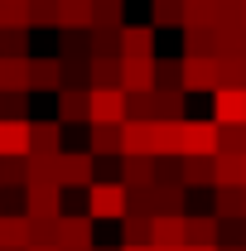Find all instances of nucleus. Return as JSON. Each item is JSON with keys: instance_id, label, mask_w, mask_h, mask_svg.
<instances>
[{"instance_id": "b1692460", "label": "nucleus", "mask_w": 246, "mask_h": 251, "mask_svg": "<svg viewBox=\"0 0 246 251\" xmlns=\"http://www.w3.org/2000/svg\"><path fill=\"white\" fill-rule=\"evenodd\" d=\"M184 20H188V5L184 0H154V29H184Z\"/></svg>"}, {"instance_id": "dca6fc26", "label": "nucleus", "mask_w": 246, "mask_h": 251, "mask_svg": "<svg viewBox=\"0 0 246 251\" xmlns=\"http://www.w3.org/2000/svg\"><path fill=\"white\" fill-rule=\"evenodd\" d=\"M184 92H217V58H184Z\"/></svg>"}, {"instance_id": "473e14b6", "label": "nucleus", "mask_w": 246, "mask_h": 251, "mask_svg": "<svg viewBox=\"0 0 246 251\" xmlns=\"http://www.w3.org/2000/svg\"><path fill=\"white\" fill-rule=\"evenodd\" d=\"M29 29H58V0H29Z\"/></svg>"}, {"instance_id": "5701e85b", "label": "nucleus", "mask_w": 246, "mask_h": 251, "mask_svg": "<svg viewBox=\"0 0 246 251\" xmlns=\"http://www.w3.org/2000/svg\"><path fill=\"white\" fill-rule=\"evenodd\" d=\"M63 63H92V34H58Z\"/></svg>"}, {"instance_id": "e433bc0d", "label": "nucleus", "mask_w": 246, "mask_h": 251, "mask_svg": "<svg viewBox=\"0 0 246 251\" xmlns=\"http://www.w3.org/2000/svg\"><path fill=\"white\" fill-rule=\"evenodd\" d=\"M217 155H246V126H222V145Z\"/></svg>"}, {"instance_id": "f3484780", "label": "nucleus", "mask_w": 246, "mask_h": 251, "mask_svg": "<svg viewBox=\"0 0 246 251\" xmlns=\"http://www.w3.org/2000/svg\"><path fill=\"white\" fill-rule=\"evenodd\" d=\"M29 155H63V126L58 121H29Z\"/></svg>"}, {"instance_id": "c85d7f7f", "label": "nucleus", "mask_w": 246, "mask_h": 251, "mask_svg": "<svg viewBox=\"0 0 246 251\" xmlns=\"http://www.w3.org/2000/svg\"><path fill=\"white\" fill-rule=\"evenodd\" d=\"M121 63V29H92V63Z\"/></svg>"}, {"instance_id": "7ed1b4c3", "label": "nucleus", "mask_w": 246, "mask_h": 251, "mask_svg": "<svg viewBox=\"0 0 246 251\" xmlns=\"http://www.w3.org/2000/svg\"><path fill=\"white\" fill-rule=\"evenodd\" d=\"M92 213H63L58 218V251H97L92 242Z\"/></svg>"}, {"instance_id": "2eb2a0df", "label": "nucleus", "mask_w": 246, "mask_h": 251, "mask_svg": "<svg viewBox=\"0 0 246 251\" xmlns=\"http://www.w3.org/2000/svg\"><path fill=\"white\" fill-rule=\"evenodd\" d=\"M184 126L188 121H154V159H184Z\"/></svg>"}, {"instance_id": "f704fd0d", "label": "nucleus", "mask_w": 246, "mask_h": 251, "mask_svg": "<svg viewBox=\"0 0 246 251\" xmlns=\"http://www.w3.org/2000/svg\"><path fill=\"white\" fill-rule=\"evenodd\" d=\"M0 58H34V53H29V29L0 34Z\"/></svg>"}, {"instance_id": "ddd939ff", "label": "nucleus", "mask_w": 246, "mask_h": 251, "mask_svg": "<svg viewBox=\"0 0 246 251\" xmlns=\"http://www.w3.org/2000/svg\"><path fill=\"white\" fill-rule=\"evenodd\" d=\"M29 247H34L29 213H10V218H0V251H29Z\"/></svg>"}, {"instance_id": "9b49d317", "label": "nucleus", "mask_w": 246, "mask_h": 251, "mask_svg": "<svg viewBox=\"0 0 246 251\" xmlns=\"http://www.w3.org/2000/svg\"><path fill=\"white\" fill-rule=\"evenodd\" d=\"M213 121L217 126H246V92L242 87H217L213 92Z\"/></svg>"}, {"instance_id": "f8f14e48", "label": "nucleus", "mask_w": 246, "mask_h": 251, "mask_svg": "<svg viewBox=\"0 0 246 251\" xmlns=\"http://www.w3.org/2000/svg\"><path fill=\"white\" fill-rule=\"evenodd\" d=\"M154 247L184 251L188 247V213H159L154 218Z\"/></svg>"}, {"instance_id": "bb28decb", "label": "nucleus", "mask_w": 246, "mask_h": 251, "mask_svg": "<svg viewBox=\"0 0 246 251\" xmlns=\"http://www.w3.org/2000/svg\"><path fill=\"white\" fill-rule=\"evenodd\" d=\"M179 179H184V188H198V184H213V159H198V155H184V159H179Z\"/></svg>"}, {"instance_id": "4be33fe9", "label": "nucleus", "mask_w": 246, "mask_h": 251, "mask_svg": "<svg viewBox=\"0 0 246 251\" xmlns=\"http://www.w3.org/2000/svg\"><path fill=\"white\" fill-rule=\"evenodd\" d=\"M213 218H246V188H213Z\"/></svg>"}, {"instance_id": "aec40b11", "label": "nucleus", "mask_w": 246, "mask_h": 251, "mask_svg": "<svg viewBox=\"0 0 246 251\" xmlns=\"http://www.w3.org/2000/svg\"><path fill=\"white\" fill-rule=\"evenodd\" d=\"M154 179H159V159H125L121 164V184L130 188V193L154 188Z\"/></svg>"}, {"instance_id": "ea45409f", "label": "nucleus", "mask_w": 246, "mask_h": 251, "mask_svg": "<svg viewBox=\"0 0 246 251\" xmlns=\"http://www.w3.org/2000/svg\"><path fill=\"white\" fill-rule=\"evenodd\" d=\"M184 251H222V247H184Z\"/></svg>"}, {"instance_id": "4c0bfd02", "label": "nucleus", "mask_w": 246, "mask_h": 251, "mask_svg": "<svg viewBox=\"0 0 246 251\" xmlns=\"http://www.w3.org/2000/svg\"><path fill=\"white\" fill-rule=\"evenodd\" d=\"M0 121H29V111H25V97L0 92Z\"/></svg>"}, {"instance_id": "f03ea898", "label": "nucleus", "mask_w": 246, "mask_h": 251, "mask_svg": "<svg viewBox=\"0 0 246 251\" xmlns=\"http://www.w3.org/2000/svg\"><path fill=\"white\" fill-rule=\"evenodd\" d=\"M58 184L63 188H92L97 184V155L92 150H63L58 155Z\"/></svg>"}, {"instance_id": "0eeeda50", "label": "nucleus", "mask_w": 246, "mask_h": 251, "mask_svg": "<svg viewBox=\"0 0 246 251\" xmlns=\"http://www.w3.org/2000/svg\"><path fill=\"white\" fill-rule=\"evenodd\" d=\"M25 213L34 222H58L63 218V188L44 184V188H25Z\"/></svg>"}, {"instance_id": "393cba45", "label": "nucleus", "mask_w": 246, "mask_h": 251, "mask_svg": "<svg viewBox=\"0 0 246 251\" xmlns=\"http://www.w3.org/2000/svg\"><path fill=\"white\" fill-rule=\"evenodd\" d=\"M121 73H125V63L97 58V63H92V77H87V87H92V92H111V87H121Z\"/></svg>"}, {"instance_id": "f257e3e1", "label": "nucleus", "mask_w": 246, "mask_h": 251, "mask_svg": "<svg viewBox=\"0 0 246 251\" xmlns=\"http://www.w3.org/2000/svg\"><path fill=\"white\" fill-rule=\"evenodd\" d=\"M87 213L92 218H125L130 213V188L121 179H97L87 188Z\"/></svg>"}, {"instance_id": "39448f33", "label": "nucleus", "mask_w": 246, "mask_h": 251, "mask_svg": "<svg viewBox=\"0 0 246 251\" xmlns=\"http://www.w3.org/2000/svg\"><path fill=\"white\" fill-rule=\"evenodd\" d=\"M125 121H130V97L121 87L92 92V126H125Z\"/></svg>"}, {"instance_id": "6e6552de", "label": "nucleus", "mask_w": 246, "mask_h": 251, "mask_svg": "<svg viewBox=\"0 0 246 251\" xmlns=\"http://www.w3.org/2000/svg\"><path fill=\"white\" fill-rule=\"evenodd\" d=\"M58 126H77L87 121L92 126V87H63L58 92V116H53Z\"/></svg>"}, {"instance_id": "6ab92c4d", "label": "nucleus", "mask_w": 246, "mask_h": 251, "mask_svg": "<svg viewBox=\"0 0 246 251\" xmlns=\"http://www.w3.org/2000/svg\"><path fill=\"white\" fill-rule=\"evenodd\" d=\"M213 188H246V155H217L213 159Z\"/></svg>"}, {"instance_id": "cd10ccee", "label": "nucleus", "mask_w": 246, "mask_h": 251, "mask_svg": "<svg viewBox=\"0 0 246 251\" xmlns=\"http://www.w3.org/2000/svg\"><path fill=\"white\" fill-rule=\"evenodd\" d=\"M29 29V0H0V34Z\"/></svg>"}, {"instance_id": "2f4dec72", "label": "nucleus", "mask_w": 246, "mask_h": 251, "mask_svg": "<svg viewBox=\"0 0 246 251\" xmlns=\"http://www.w3.org/2000/svg\"><path fill=\"white\" fill-rule=\"evenodd\" d=\"M97 5V29H125V0H92Z\"/></svg>"}, {"instance_id": "4468645a", "label": "nucleus", "mask_w": 246, "mask_h": 251, "mask_svg": "<svg viewBox=\"0 0 246 251\" xmlns=\"http://www.w3.org/2000/svg\"><path fill=\"white\" fill-rule=\"evenodd\" d=\"M63 58H29V92H63Z\"/></svg>"}, {"instance_id": "c9c22d12", "label": "nucleus", "mask_w": 246, "mask_h": 251, "mask_svg": "<svg viewBox=\"0 0 246 251\" xmlns=\"http://www.w3.org/2000/svg\"><path fill=\"white\" fill-rule=\"evenodd\" d=\"M25 184H29L25 159H0V188H25Z\"/></svg>"}, {"instance_id": "7c9ffc66", "label": "nucleus", "mask_w": 246, "mask_h": 251, "mask_svg": "<svg viewBox=\"0 0 246 251\" xmlns=\"http://www.w3.org/2000/svg\"><path fill=\"white\" fill-rule=\"evenodd\" d=\"M217 87H242L246 92V58H217Z\"/></svg>"}, {"instance_id": "20e7f679", "label": "nucleus", "mask_w": 246, "mask_h": 251, "mask_svg": "<svg viewBox=\"0 0 246 251\" xmlns=\"http://www.w3.org/2000/svg\"><path fill=\"white\" fill-rule=\"evenodd\" d=\"M217 145H222V126L208 116V121H188L184 126V155L198 159H217Z\"/></svg>"}, {"instance_id": "412c9836", "label": "nucleus", "mask_w": 246, "mask_h": 251, "mask_svg": "<svg viewBox=\"0 0 246 251\" xmlns=\"http://www.w3.org/2000/svg\"><path fill=\"white\" fill-rule=\"evenodd\" d=\"M0 92L29 97V58H0Z\"/></svg>"}, {"instance_id": "a18cd8bd", "label": "nucleus", "mask_w": 246, "mask_h": 251, "mask_svg": "<svg viewBox=\"0 0 246 251\" xmlns=\"http://www.w3.org/2000/svg\"><path fill=\"white\" fill-rule=\"evenodd\" d=\"M154 251H164V247H154Z\"/></svg>"}, {"instance_id": "c756f323", "label": "nucleus", "mask_w": 246, "mask_h": 251, "mask_svg": "<svg viewBox=\"0 0 246 251\" xmlns=\"http://www.w3.org/2000/svg\"><path fill=\"white\" fill-rule=\"evenodd\" d=\"M92 155H121V126H92Z\"/></svg>"}, {"instance_id": "79ce46f5", "label": "nucleus", "mask_w": 246, "mask_h": 251, "mask_svg": "<svg viewBox=\"0 0 246 251\" xmlns=\"http://www.w3.org/2000/svg\"><path fill=\"white\" fill-rule=\"evenodd\" d=\"M222 251H246V247H222Z\"/></svg>"}, {"instance_id": "a878e982", "label": "nucleus", "mask_w": 246, "mask_h": 251, "mask_svg": "<svg viewBox=\"0 0 246 251\" xmlns=\"http://www.w3.org/2000/svg\"><path fill=\"white\" fill-rule=\"evenodd\" d=\"M217 227H222V222H217L213 213L188 218V247H217Z\"/></svg>"}, {"instance_id": "1a4fd4ad", "label": "nucleus", "mask_w": 246, "mask_h": 251, "mask_svg": "<svg viewBox=\"0 0 246 251\" xmlns=\"http://www.w3.org/2000/svg\"><path fill=\"white\" fill-rule=\"evenodd\" d=\"M97 5L92 0H58V34H92Z\"/></svg>"}, {"instance_id": "72a5a7b5", "label": "nucleus", "mask_w": 246, "mask_h": 251, "mask_svg": "<svg viewBox=\"0 0 246 251\" xmlns=\"http://www.w3.org/2000/svg\"><path fill=\"white\" fill-rule=\"evenodd\" d=\"M184 58H213V29H184Z\"/></svg>"}, {"instance_id": "423d86ee", "label": "nucleus", "mask_w": 246, "mask_h": 251, "mask_svg": "<svg viewBox=\"0 0 246 251\" xmlns=\"http://www.w3.org/2000/svg\"><path fill=\"white\" fill-rule=\"evenodd\" d=\"M121 159H154V121H130L121 126Z\"/></svg>"}, {"instance_id": "c03bdc74", "label": "nucleus", "mask_w": 246, "mask_h": 251, "mask_svg": "<svg viewBox=\"0 0 246 251\" xmlns=\"http://www.w3.org/2000/svg\"><path fill=\"white\" fill-rule=\"evenodd\" d=\"M242 20H246V5H242Z\"/></svg>"}, {"instance_id": "a211bd4d", "label": "nucleus", "mask_w": 246, "mask_h": 251, "mask_svg": "<svg viewBox=\"0 0 246 251\" xmlns=\"http://www.w3.org/2000/svg\"><path fill=\"white\" fill-rule=\"evenodd\" d=\"M29 155V121H0V159Z\"/></svg>"}, {"instance_id": "37998d69", "label": "nucleus", "mask_w": 246, "mask_h": 251, "mask_svg": "<svg viewBox=\"0 0 246 251\" xmlns=\"http://www.w3.org/2000/svg\"><path fill=\"white\" fill-rule=\"evenodd\" d=\"M242 247H246V227H242Z\"/></svg>"}, {"instance_id": "9d476101", "label": "nucleus", "mask_w": 246, "mask_h": 251, "mask_svg": "<svg viewBox=\"0 0 246 251\" xmlns=\"http://www.w3.org/2000/svg\"><path fill=\"white\" fill-rule=\"evenodd\" d=\"M154 25H125L121 29V63H140V58H154Z\"/></svg>"}, {"instance_id": "a19ab883", "label": "nucleus", "mask_w": 246, "mask_h": 251, "mask_svg": "<svg viewBox=\"0 0 246 251\" xmlns=\"http://www.w3.org/2000/svg\"><path fill=\"white\" fill-rule=\"evenodd\" d=\"M29 251H58V247H29Z\"/></svg>"}, {"instance_id": "58836bf2", "label": "nucleus", "mask_w": 246, "mask_h": 251, "mask_svg": "<svg viewBox=\"0 0 246 251\" xmlns=\"http://www.w3.org/2000/svg\"><path fill=\"white\" fill-rule=\"evenodd\" d=\"M159 87H184V58H159Z\"/></svg>"}]
</instances>
